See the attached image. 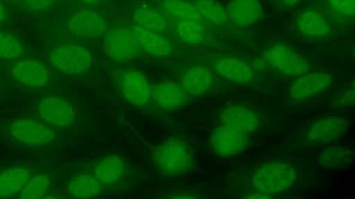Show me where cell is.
Masks as SVG:
<instances>
[{"label": "cell", "mask_w": 355, "mask_h": 199, "mask_svg": "<svg viewBox=\"0 0 355 199\" xmlns=\"http://www.w3.org/2000/svg\"><path fill=\"white\" fill-rule=\"evenodd\" d=\"M140 48L156 57H164L172 51L171 43L159 32L145 29L137 25L130 28Z\"/></svg>", "instance_id": "e0dca14e"}, {"label": "cell", "mask_w": 355, "mask_h": 199, "mask_svg": "<svg viewBox=\"0 0 355 199\" xmlns=\"http://www.w3.org/2000/svg\"><path fill=\"white\" fill-rule=\"evenodd\" d=\"M37 111L43 120L58 127L69 126L75 119L72 105L57 96H47L42 99L37 105Z\"/></svg>", "instance_id": "8fae6325"}, {"label": "cell", "mask_w": 355, "mask_h": 199, "mask_svg": "<svg viewBox=\"0 0 355 199\" xmlns=\"http://www.w3.org/2000/svg\"><path fill=\"white\" fill-rule=\"evenodd\" d=\"M171 198H192L193 197L191 196H172Z\"/></svg>", "instance_id": "74e56055"}, {"label": "cell", "mask_w": 355, "mask_h": 199, "mask_svg": "<svg viewBox=\"0 0 355 199\" xmlns=\"http://www.w3.org/2000/svg\"><path fill=\"white\" fill-rule=\"evenodd\" d=\"M193 5L202 19L214 25H223L228 19L226 10L216 0H195Z\"/></svg>", "instance_id": "4316f807"}, {"label": "cell", "mask_w": 355, "mask_h": 199, "mask_svg": "<svg viewBox=\"0 0 355 199\" xmlns=\"http://www.w3.org/2000/svg\"><path fill=\"white\" fill-rule=\"evenodd\" d=\"M265 57L272 68L286 76L297 77L309 70L307 60L284 44H276L269 47Z\"/></svg>", "instance_id": "277c9868"}, {"label": "cell", "mask_w": 355, "mask_h": 199, "mask_svg": "<svg viewBox=\"0 0 355 199\" xmlns=\"http://www.w3.org/2000/svg\"><path fill=\"white\" fill-rule=\"evenodd\" d=\"M120 91L130 104L140 106L146 104L152 95V89L147 78L135 69L125 70L119 78Z\"/></svg>", "instance_id": "30bf717a"}, {"label": "cell", "mask_w": 355, "mask_h": 199, "mask_svg": "<svg viewBox=\"0 0 355 199\" xmlns=\"http://www.w3.org/2000/svg\"><path fill=\"white\" fill-rule=\"evenodd\" d=\"M153 158L157 168L171 176L184 174L194 165L190 146L179 138H169L161 142L154 149Z\"/></svg>", "instance_id": "6da1fadb"}, {"label": "cell", "mask_w": 355, "mask_h": 199, "mask_svg": "<svg viewBox=\"0 0 355 199\" xmlns=\"http://www.w3.org/2000/svg\"><path fill=\"white\" fill-rule=\"evenodd\" d=\"M161 8L178 20L202 19L193 3L186 0H162Z\"/></svg>", "instance_id": "83f0119b"}, {"label": "cell", "mask_w": 355, "mask_h": 199, "mask_svg": "<svg viewBox=\"0 0 355 199\" xmlns=\"http://www.w3.org/2000/svg\"><path fill=\"white\" fill-rule=\"evenodd\" d=\"M152 95L156 103L166 109L182 106L186 100L185 91L176 83L164 82L154 86Z\"/></svg>", "instance_id": "44dd1931"}, {"label": "cell", "mask_w": 355, "mask_h": 199, "mask_svg": "<svg viewBox=\"0 0 355 199\" xmlns=\"http://www.w3.org/2000/svg\"><path fill=\"white\" fill-rule=\"evenodd\" d=\"M80 2L86 3V4H90V5H94L98 3L99 0H77Z\"/></svg>", "instance_id": "8d00e7d4"}, {"label": "cell", "mask_w": 355, "mask_h": 199, "mask_svg": "<svg viewBox=\"0 0 355 199\" xmlns=\"http://www.w3.org/2000/svg\"><path fill=\"white\" fill-rule=\"evenodd\" d=\"M104 49L112 59L124 62L135 58L140 48L130 29L116 27L105 34Z\"/></svg>", "instance_id": "8992f818"}, {"label": "cell", "mask_w": 355, "mask_h": 199, "mask_svg": "<svg viewBox=\"0 0 355 199\" xmlns=\"http://www.w3.org/2000/svg\"><path fill=\"white\" fill-rule=\"evenodd\" d=\"M7 18V12L6 10L2 3V2L0 1V24L5 22Z\"/></svg>", "instance_id": "e575fe53"}, {"label": "cell", "mask_w": 355, "mask_h": 199, "mask_svg": "<svg viewBox=\"0 0 355 199\" xmlns=\"http://www.w3.org/2000/svg\"><path fill=\"white\" fill-rule=\"evenodd\" d=\"M31 178L27 169L13 167L0 172V198L12 196L21 191Z\"/></svg>", "instance_id": "603a6c76"}, {"label": "cell", "mask_w": 355, "mask_h": 199, "mask_svg": "<svg viewBox=\"0 0 355 199\" xmlns=\"http://www.w3.org/2000/svg\"><path fill=\"white\" fill-rule=\"evenodd\" d=\"M354 88L345 91L343 94L338 98V104L341 106H349L354 102Z\"/></svg>", "instance_id": "d6a6232c"}, {"label": "cell", "mask_w": 355, "mask_h": 199, "mask_svg": "<svg viewBox=\"0 0 355 199\" xmlns=\"http://www.w3.org/2000/svg\"><path fill=\"white\" fill-rule=\"evenodd\" d=\"M49 59L55 69L71 75L87 71L92 64V56L88 49L77 44L54 48L49 53Z\"/></svg>", "instance_id": "3957f363"}, {"label": "cell", "mask_w": 355, "mask_h": 199, "mask_svg": "<svg viewBox=\"0 0 355 199\" xmlns=\"http://www.w3.org/2000/svg\"><path fill=\"white\" fill-rule=\"evenodd\" d=\"M68 30L77 37L95 38L103 35L107 30V23L98 13L87 9L78 10L67 20Z\"/></svg>", "instance_id": "9c48e42d"}, {"label": "cell", "mask_w": 355, "mask_h": 199, "mask_svg": "<svg viewBox=\"0 0 355 199\" xmlns=\"http://www.w3.org/2000/svg\"><path fill=\"white\" fill-rule=\"evenodd\" d=\"M219 120L224 124L246 133L254 132L259 126L257 114L250 108L235 104L224 108L219 113Z\"/></svg>", "instance_id": "5bb4252c"}, {"label": "cell", "mask_w": 355, "mask_h": 199, "mask_svg": "<svg viewBox=\"0 0 355 199\" xmlns=\"http://www.w3.org/2000/svg\"><path fill=\"white\" fill-rule=\"evenodd\" d=\"M26 8L35 12H41L49 10L55 0H24Z\"/></svg>", "instance_id": "1f68e13d"}, {"label": "cell", "mask_w": 355, "mask_h": 199, "mask_svg": "<svg viewBox=\"0 0 355 199\" xmlns=\"http://www.w3.org/2000/svg\"><path fill=\"white\" fill-rule=\"evenodd\" d=\"M67 189L70 195L75 198H94L100 193L101 183L94 176L82 173L75 176L69 181Z\"/></svg>", "instance_id": "cb8c5ba5"}, {"label": "cell", "mask_w": 355, "mask_h": 199, "mask_svg": "<svg viewBox=\"0 0 355 199\" xmlns=\"http://www.w3.org/2000/svg\"><path fill=\"white\" fill-rule=\"evenodd\" d=\"M349 122L342 116H328L314 122L306 133V141L321 144L334 142L347 131Z\"/></svg>", "instance_id": "ba28073f"}, {"label": "cell", "mask_w": 355, "mask_h": 199, "mask_svg": "<svg viewBox=\"0 0 355 199\" xmlns=\"http://www.w3.org/2000/svg\"><path fill=\"white\" fill-rule=\"evenodd\" d=\"M12 73L17 81L29 87L43 86L50 79L47 67L33 59H24L15 63Z\"/></svg>", "instance_id": "9a60e30c"}, {"label": "cell", "mask_w": 355, "mask_h": 199, "mask_svg": "<svg viewBox=\"0 0 355 199\" xmlns=\"http://www.w3.org/2000/svg\"><path fill=\"white\" fill-rule=\"evenodd\" d=\"M50 182V178L46 174H39L30 178L19 192V198L35 199L44 198Z\"/></svg>", "instance_id": "f1b7e54d"}, {"label": "cell", "mask_w": 355, "mask_h": 199, "mask_svg": "<svg viewBox=\"0 0 355 199\" xmlns=\"http://www.w3.org/2000/svg\"><path fill=\"white\" fill-rule=\"evenodd\" d=\"M225 10L227 18L241 28L257 23L263 12L260 0H230Z\"/></svg>", "instance_id": "4fadbf2b"}, {"label": "cell", "mask_w": 355, "mask_h": 199, "mask_svg": "<svg viewBox=\"0 0 355 199\" xmlns=\"http://www.w3.org/2000/svg\"><path fill=\"white\" fill-rule=\"evenodd\" d=\"M297 173L295 167L284 161H270L259 166L252 176L256 191L268 195L278 194L295 183Z\"/></svg>", "instance_id": "7a4b0ae2"}, {"label": "cell", "mask_w": 355, "mask_h": 199, "mask_svg": "<svg viewBox=\"0 0 355 199\" xmlns=\"http://www.w3.org/2000/svg\"><path fill=\"white\" fill-rule=\"evenodd\" d=\"M330 7L337 13L345 16H354L355 0H329Z\"/></svg>", "instance_id": "4dcf8cb0"}, {"label": "cell", "mask_w": 355, "mask_h": 199, "mask_svg": "<svg viewBox=\"0 0 355 199\" xmlns=\"http://www.w3.org/2000/svg\"><path fill=\"white\" fill-rule=\"evenodd\" d=\"M282 4L292 7L297 4L300 0H279Z\"/></svg>", "instance_id": "d590c367"}, {"label": "cell", "mask_w": 355, "mask_h": 199, "mask_svg": "<svg viewBox=\"0 0 355 199\" xmlns=\"http://www.w3.org/2000/svg\"><path fill=\"white\" fill-rule=\"evenodd\" d=\"M11 135L19 142L32 146L51 143L55 138L53 129L29 118H19L12 121L9 127Z\"/></svg>", "instance_id": "52a82bcc"}, {"label": "cell", "mask_w": 355, "mask_h": 199, "mask_svg": "<svg viewBox=\"0 0 355 199\" xmlns=\"http://www.w3.org/2000/svg\"><path fill=\"white\" fill-rule=\"evenodd\" d=\"M296 26L302 35L311 38L325 37L331 31L326 19L319 12L312 9L305 10L298 15Z\"/></svg>", "instance_id": "ffe728a7"}, {"label": "cell", "mask_w": 355, "mask_h": 199, "mask_svg": "<svg viewBox=\"0 0 355 199\" xmlns=\"http://www.w3.org/2000/svg\"><path fill=\"white\" fill-rule=\"evenodd\" d=\"M213 82V73L208 68L194 66L184 73L182 87L186 93L199 96L205 93L211 87Z\"/></svg>", "instance_id": "ac0fdd59"}, {"label": "cell", "mask_w": 355, "mask_h": 199, "mask_svg": "<svg viewBox=\"0 0 355 199\" xmlns=\"http://www.w3.org/2000/svg\"><path fill=\"white\" fill-rule=\"evenodd\" d=\"M248 198H252V199H263V198H270L271 196L262 193L259 191H256V193H252L246 196Z\"/></svg>", "instance_id": "836d02e7"}, {"label": "cell", "mask_w": 355, "mask_h": 199, "mask_svg": "<svg viewBox=\"0 0 355 199\" xmlns=\"http://www.w3.org/2000/svg\"><path fill=\"white\" fill-rule=\"evenodd\" d=\"M214 69L221 77L240 85L249 84L254 77L252 68L246 62L233 57L218 59L214 64Z\"/></svg>", "instance_id": "2e32d148"}, {"label": "cell", "mask_w": 355, "mask_h": 199, "mask_svg": "<svg viewBox=\"0 0 355 199\" xmlns=\"http://www.w3.org/2000/svg\"><path fill=\"white\" fill-rule=\"evenodd\" d=\"M125 169L123 160L112 154L103 158L94 166V176L103 184H111L119 181Z\"/></svg>", "instance_id": "7402d4cb"}, {"label": "cell", "mask_w": 355, "mask_h": 199, "mask_svg": "<svg viewBox=\"0 0 355 199\" xmlns=\"http://www.w3.org/2000/svg\"><path fill=\"white\" fill-rule=\"evenodd\" d=\"M24 52L22 42L15 35L0 31V59L10 60L19 57Z\"/></svg>", "instance_id": "f546056e"}, {"label": "cell", "mask_w": 355, "mask_h": 199, "mask_svg": "<svg viewBox=\"0 0 355 199\" xmlns=\"http://www.w3.org/2000/svg\"><path fill=\"white\" fill-rule=\"evenodd\" d=\"M331 76L324 72L306 73L294 80L289 87V95L294 100H304L326 90L331 84Z\"/></svg>", "instance_id": "7c38bea8"}, {"label": "cell", "mask_w": 355, "mask_h": 199, "mask_svg": "<svg viewBox=\"0 0 355 199\" xmlns=\"http://www.w3.org/2000/svg\"><path fill=\"white\" fill-rule=\"evenodd\" d=\"M354 159V150L347 146H331L318 155V164L328 170H342L349 167Z\"/></svg>", "instance_id": "d6986e66"}, {"label": "cell", "mask_w": 355, "mask_h": 199, "mask_svg": "<svg viewBox=\"0 0 355 199\" xmlns=\"http://www.w3.org/2000/svg\"><path fill=\"white\" fill-rule=\"evenodd\" d=\"M175 31L180 39L190 45L200 44L205 38V29L202 19L178 20Z\"/></svg>", "instance_id": "484cf974"}, {"label": "cell", "mask_w": 355, "mask_h": 199, "mask_svg": "<svg viewBox=\"0 0 355 199\" xmlns=\"http://www.w3.org/2000/svg\"><path fill=\"white\" fill-rule=\"evenodd\" d=\"M209 144L216 155L229 158L241 153L248 148L249 137L246 133L220 124L211 132Z\"/></svg>", "instance_id": "5b68a950"}, {"label": "cell", "mask_w": 355, "mask_h": 199, "mask_svg": "<svg viewBox=\"0 0 355 199\" xmlns=\"http://www.w3.org/2000/svg\"><path fill=\"white\" fill-rule=\"evenodd\" d=\"M135 25L145 29L162 32L167 28V21L156 9L149 6L137 7L132 13Z\"/></svg>", "instance_id": "d4e9b609"}]
</instances>
